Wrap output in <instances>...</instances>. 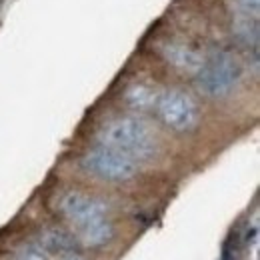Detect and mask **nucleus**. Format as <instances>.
I'll return each mask as SVG.
<instances>
[{
  "instance_id": "f8f14e48",
  "label": "nucleus",
  "mask_w": 260,
  "mask_h": 260,
  "mask_svg": "<svg viewBox=\"0 0 260 260\" xmlns=\"http://www.w3.org/2000/svg\"><path fill=\"white\" fill-rule=\"evenodd\" d=\"M238 252H240V246H238V234L230 236L224 246H222V260H238Z\"/></svg>"
},
{
  "instance_id": "4468645a",
  "label": "nucleus",
  "mask_w": 260,
  "mask_h": 260,
  "mask_svg": "<svg viewBox=\"0 0 260 260\" xmlns=\"http://www.w3.org/2000/svg\"><path fill=\"white\" fill-rule=\"evenodd\" d=\"M60 260H86L80 252H74V254H66V256H60Z\"/></svg>"
},
{
  "instance_id": "9b49d317",
  "label": "nucleus",
  "mask_w": 260,
  "mask_h": 260,
  "mask_svg": "<svg viewBox=\"0 0 260 260\" xmlns=\"http://www.w3.org/2000/svg\"><path fill=\"white\" fill-rule=\"evenodd\" d=\"M10 260H50V254L36 242V244H24L20 246Z\"/></svg>"
},
{
  "instance_id": "7ed1b4c3",
  "label": "nucleus",
  "mask_w": 260,
  "mask_h": 260,
  "mask_svg": "<svg viewBox=\"0 0 260 260\" xmlns=\"http://www.w3.org/2000/svg\"><path fill=\"white\" fill-rule=\"evenodd\" d=\"M80 168L106 182H126L138 174V160L118 150L98 146L80 158Z\"/></svg>"
},
{
  "instance_id": "f257e3e1",
  "label": "nucleus",
  "mask_w": 260,
  "mask_h": 260,
  "mask_svg": "<svg viewBox=\"0 0 260 260\" xmlns=\"http://www.w3.org/2000/svg\"><path fill=\"white\" fill-rule=\"evenodd\" d=\"M100 146L118 150L134 160H150L158 154V138L138 116H118L102 124L96 134Z\"/></svg>"
},
{
  "instance_id": "ddd939ff",
  "label": "nucleus",
  "mask_w": 260,
  "mask_h": 260,
  "mask_svg": "<svg viewBox=\"0 0 260 260\" xmlns=\"http://www.w3.org/2000/svg\"><path fill=\"white\" fill-rule=\"evenodd\" d=\"M234 6H236V10H238V14L256 16L260 8V0H234Z\"/></svg>"
},
{
  "instance_id": "20e7f679",
  "label": "nucleus",
  "mask_w": 260,
  "mask_h": 260,
  "mask_svg": "<svg viewBox=\"0 0 260 260\" xmlns=\"http://www.w3.org/2000/svg\"><path fill=\"white\" fill-rule=\"evenodd\" d=\"M156 114L166 128L174 132H190L200 122V110L194 98L182 90H164L156 98Z\"/></svg>"
},
{
  "instance_id": "6e6552de",
  "label": "nucleus",
  "mask_w": 260,
  "mask_h": 260,
  "mask_svg": "<svg viewBox=\"0 0 260 260\" xmlns=\"http://www.w3.org/2000/svg\"><path fill=\"white\" fill-rule=\"evenodd\" d=\"M76 236L82 244V248H100V246H106L108 242H112L116 230L114 224L104 216V218H96V220H90V222H84L80 224Z\"/></svg>"
},
{
  "instance_id": "9d476101",
  "label": "nucleus",
  "mask_w": 260,
  "mask_h": 260,
  "mask_svg": "<svg viewBox=\"0 0 260 260\" xmlns=\"http://www.w3.org/2000/svg\"><path fill=\"white\" fill-rule=\"evenodd\" d=\"M232 32L238 38V42L246 46H258V22L256 16L250 14H238L232 22Z\"/></svg>"
},
{
  "instance_id": "39448f33",
  "label": "nucleus",
  "mask_w": 260,
  "mask_h": 260,
  "mask_svg": "<svg viewBox=\"0 0 260 260\" xmlns=\"http://www.w3.org/2000/svg\"><path fill=\"white\" fill-rule=\"evenodd\" d=\"M58 212L68 218L70 222H74L76 226L96 220V218H104L110 210L108 202H104L102 198L96 196L84 194L80 190H66L58 196V204H56Z\"/></svg>"
},
{
  "instance_id": "423d86ee",
  "label": "nucleus",
  "mask_w": 260,
  "mask_h": 260,
  "mask_svg": "<svg viewBox=\"0 0 260 260\" xmlns=\"http://www.w3.org/2000/svg\"><path fill=\"white\" fill-rule=\"evenodd\" d=\"M160 54L168 64H172L182 72H190V74H196V70L204 62V56L196 48L184 42H178V40H168L160 44Z\"/></svg>"
},
{
  "instance_id": "f03ea898",
  "label": "nucleus",
  "mask_w": 260,
  "mask_h": 260,
  "mask_svg": "<svg viewBox=\"0 0 260 260\" xmlns=\"http://www.w3.org/2000/svg\"><path fill=\"white\" fill-rule=\"evenodd\" d=\"M196 88L210 98L228 96L242 80V66L240 62L228 54L216 52L204 58L202 66L196 70Z\"/></svg>"
},
{
  "instance_id": "0eeeda50",
  "label": "nucleus",
  "mask_w": 260,
  "mask_h": 260,
  "mask_svg": "<svg viewBox=\"0 0 260 260\" xmlns=\"http://www.w3.org/2000/svg\"><path fill=\"white\" fill-rule=\"evenodd\" d=\"M38 244L48 252V254H58V256H66V254H74L80 252L82 244L78 240V236L66 228L60 226H50L40 230L38 234Z\"/></svg>"
},
{
  "instance_id": "1a4fd4ad",
  "label": "nucleus",
  "mask_w": 260,
  "mask_h": 260,
  "mask_svg": "<svg viewBox=\"0 0 260 260\" xmlns=\"http://www.w3.org/2000/svg\"><path fill=\"white\" fill-rule=\"evenodd\" d=\"M124 104L134 112H148L156 106L158 92L146 82H132L124 90Z\"/></svg>"
}]
</instances>
